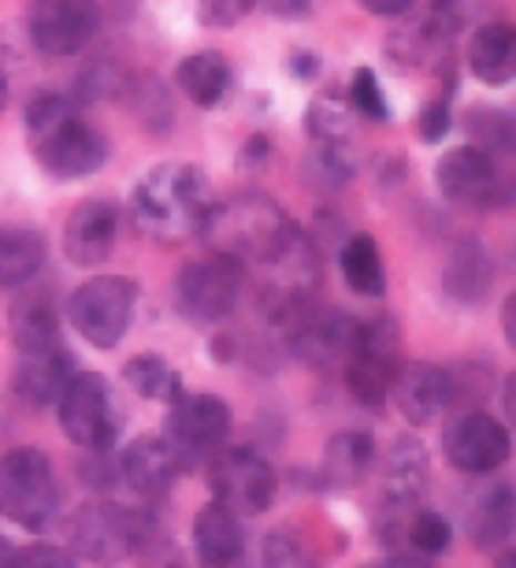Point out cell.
<instances>
[{
    "label": "cell",
    "mask_w": 516,
    "mask_h": 568,
    "mask_svg": "<svg viewBox=\"0 0 516 568\" xmlns=\"http://www.w3.org/2000/svg\"><path fill=\"white\" fill-rule=\"evenodd\" d=\"M212 212L209 175L190 160H164L138 179L131 194V216L138 234L160 245L198 239Z\"/></svg>",
    "instance_id": "obj_1"
},
{
    "label": "cell",
    "mask_w": 516,
    "mask_h": 568,
    "mask_svg": "<svg viewBox=\"0 0 516 568\" xmlns=\"http://www.w3.org/2000/svg\"><path fill=\"white\" fill-rule=\"evenodd\" d=\"M30 153L57 182L90 179L109 160V142L85 120L82 109L60 93H41L27 109Z\"/></svg>",
    "instance_id": "obj_2"
},
{
    "label": "cell",
    "mask_w": 516,
    "mask_h": 568,
    "mask_svg": "<svg viewBox=\"0 0 516 568\" xmlns=\"http://www.w3.org/2000/svg\"><path fill=\"white\" fill-rule=\"evenodd\" d=\"M301 227L264 194H239L223 205H212L201 227V239L212 253L231 256L242 267H261L294 239Z\"/></svg>",
    "instance_id": "obj_3"
},
{
    "label": "cell",
    "mask_w": 516,
    "mask_h": 568,
    "mask_svg": "<svg viewBox=\"0 0 516 568\" xmlns=\"http://www.w3.org/2000/svg\"><path fill=\"white\" fill-rule=\"evenodd\" d=\"M68 550L93 565H120L160 531L153 509H131L115 501H85L63 524Z\"/></svg>",
    "instance_id": "obj_4"
},
{
    "label": "cell",
    "mask_w": 516,
    "mask_h": 568,
    "mask_svg": "<svg viewBox=\"0 0 516 568\" xmlns=\"http://www.w3.org/2000/svg\"><path fill=\"white\" fill-rule=\"evenodd\" d=\"M60 513V479L45 449L16 446L0 457V517L23 531H41Z\"/></svg>",
    "instance_id": "obj_5"
},
{
    "label": "cell",
    "mask_w": 516,
    "mask_h": 568,
    "mask_svg": "<svg viewBox=\"0 0 516 568\" xmlns=\"http://www.w3.org/2000/svg\"><path fill=\"white\" fill-rule=\"evenodd\" d=\"M435 186L449 205L465 212H498L516 201V179L505 160L476 145L446 149L435 164Z\"/></svg>",
    "instance_id": "obj_6"
},
{
    "label": "cell",
    "mask_w": 516,
    "mask_h": 568,
    "mask_svg": "<svg viewBox=\"0 0 516 568\" xmlns=\"http://www.w3.org/2000/svg\"><path fill=\"white\" fill-rule=\"evenodd\" d=\"M57 420L60 432L71 438L85 454L112 449L123 432V409L115 398L109 375L101 372H74L68 387L57 398Z\"/></svg>",
    "instance_id": "obj_7"
},
{
    "label": "cell",
    "mask_w": 516,
    "mask_h": 568,
    "mask_svg": "<svg viewBox=\"0 0 516 568\" xmlns=\"http://www.w3.org/2000/svg\"><path fill=\"white\" fill-rule=\"evenodd\" d=\"M231 405L216 394H186L182 390L168 405V420L160 438L168 443L171 457L179 460L182 471L204 468L212 454H220L231 438Z\"/></svg>",
    "instance_id": "obj_8"
},
{
    "label": "cell",
    "mask_w": 516,
    "mask_h": 568,
    "mask_svg": "<svg viewBox=\"0 0 516 568\" xmlns=\"http://www.w3.org/2000/svg\"><path fill=\"white\" fill-rule=\"evenodd\" d=\"M138 283L131 275H90L68 297V320L97 349H115L127 338L138 308Z\"/></svg>",
    "instance_id": "obj_9"
},
{
    "label": "cell",
    "mask_w": 516,
    "mask_h": 568,
    "mask_svg": "<svg viewBox=\"0 0 516 568\" xmlns=\"http://www.w3.org/2000/svg\"><path fill=\"white\" fill-rule=\"evenodd\" d=\"M204 479H209L212 501L239 513L242 520L261 517L264 509H272L279 495V476L272 460L253 446H223L204 465Z\"/></svg>",
    "instance_id": "obj_10"
},
{
    "label": "cell",
    "mask_w": 516,
    "mask_h": 568,
    "mask_svg": "<svg viewBox=\"0 0 516 568\" xmlns=\"http://www.w3.org/2000/svg\"><path fill=\"white\" fill-rule=\"evenodd\" d=\"M242 297V264L231 256L209 253L190 261L175 275V308L182 320L198 327H212L239 308Z\"/></svg>",
    "instance_id": "obj_11"
},
{
    "label": "cell",
    "mask_w": 516,
    "mask_h": 568,
    "mask_svg": "<svg viewBox=\"0 0 516 568\" xmlns=\"http://www.w3.org/2000/svg\"><path fill=\"white\" fill-rule=\"evenodd\" d=\"M397 368H402V335H397L394 320L380 316L361 324V342L346 361V368H342L353 398L368 405V409H380L391 398Z\"/></svg>",
    "instance_id": "obj_12"
},
{
    "label": "cell",
    "mask_w": 516,
    "mask_h": 568,
    "mask_svg": "<svg viewBox=\"0 0 516 568\" xmlns=\"http://www.w3.org/2000/svg\"><path fill=\"white\" fill-rule=\"evenodd\" d=\"M101 30L97 0H30L27 34L34 49L49 60H68L90 49Z\"/></svg>",
    "instance_id": "obj_13"
},
{
    "label": "cell",
    "mask_w": 516,
    "mask_h": 568,
    "mask_svg": "<svg viewBox=\"0 0 516 568\" xmlns=\"http://www.w3.org/2000/svg\"><path fill=\"white\" fill-rule=\"evenodd\" d=\"M443 449L449 465L465 471V476H494L513 457V432L498 416L465 409L446 424Z\"/></svg>",
    "instance_id": "obj_14"
},
{
    "label": "cell",
    "mask_w": 516,
    "mask_h": 568,
    "mask_svg": "<svg viewBox=\"0 0 516 568\" xmlns=\"http://www.w3.org/2000/svg\"><path fill=\"white\" fill-rule=\"evenodd\" d=\"M290 331V353L316 372H342L361 342V324L342 308H305Z\"/></svg>",
    "instance_id": "obj_15"
},
{
    "label": "cell",
    "mask_w": 516,
    "mask_h": 568,
    "mask_svg": "<svg viewBox=\"0 0 516 568\" xmlns=\"http://www.w3.org/2000/svg\"><path fill=\"white\" fill-rule=\"evenodd\" d=\"M120 242V205L112 197H85L63 223V256L74 267L104 264Z\"/></svg>",
    "instance_id": "obj_16"
},
{
    "label": "cell",
    "mask_w": 516,
    "mask_h": 568,
    "mask_svg": "<svg viewBox=\"0 0 516 568\" xmlns=\"http://www.w3.org/2000/svg\"><path fill=\"white\" fill-rule=\"evenodd\" d=\"M513 531H516V484L502 476L483 479L465 501V535L476 550L494 554L513 539Z\"/></svg>",
    "instance_id": "obj_17"
},
{
    "label": "cell",
    "mask_w": 516,
    "mask_h": 568,
    "mask_svg": "<svg viewBox=\"0 0 516 568\" xmlns=\"http://www.w3.org/2000/svg\"><path fill=\"white\" fill-rule=\"evenodd\" d=\"M394 405L413 427H427L454 405V390H449V372L438 368L432 361H402L391 390Z\"/></svg>",
    "instance_id": "obj_18"
},
{
    "label": "cell",
    "mask_w": 516,
    "mask_h": 568,
    "mask_svg": "<svg viewBox=\"0 0 516 568\" xmlns=\"http://www.w3.org/2000/svg\"><path fill=\"white\" fill-rule=\"evenodd\" d=\"M182 468L171 457L168 443L160 435H142L120 454V484H127L138 498L156 506L171 495V487L179 484Z\"/></svg>",
    "instance_id": "obj_19"
},
{
    "label": "cell",
    "mask_w": 516,
    "mask_h": 568,
    "mask_svg": "<svg viewBox=\"0 0 516 568\" xmlns=\"http://www.w3.org/2000/svg\"><path fill=\"white\" fill-rule=\"evenodd\" d=\"M190 539H193V557H198L204 568H242L245 546H250L242 517L216 506V501L198 509Z\"/></svg>",
    "instance_id": "obj_20"
},
{
    "label": "cell",
    "mask_w": 516,
    "mask_h": 568,
    "mask_svg": "<svg viewBox=\"0 0 516 568\" xmlns=\"http://www.w3.org/2000/svg\"><path fill=\"white\" fill-rule=\"evenodd\" d=\"M432 487V457L421 438L402 435L386 449L383 465V498L391 509H416Z\"/></svg>",
    "instance_id": "obj_21"
},
{
    "label": "cell",
    "mask_w": 516,
    "mask_h": 568,
    "mask_svg": "<svg viewBox=\"0 0 516 568\" xmlns=\"http://www.w3.org/2000/svg\"><path fill=\"white\" fill-rule=\"evenodd\" d=\"M494 286V256L479 239H457L443 267V291L457 305H483Z\"/></svg>",
    "instance_id": "obj_22"
},
{
    "label": "cell",
    "mask_w": 516,
    "mask_h": 568,
    "mask_svg": "<svg viewBox=\"0 0 516 568\" xmlns=\"http://www.w3.org/2000/svg\"><path fill=\"white\" fill-rule=\"evenodd\" d=\"M8 335H12L19 353H38L63 346L60 308L49 291H27L19 294L8 308Z\"/></svg>",
    "instance_id": "obj_23"
},
{
    "label": "cell",
    "mask_w": 516,
    "mask_h": 568,
    "mask_svg": "<svg viewBox=\"0 0 516 568\" xmlns=\"http://www.w3.org/2000/svg\"><path fill=\"white\" fill-rule=\"evenodd\" d=\"M74 375V357L68 346H52L38 353H19L16 364V394L30 405H57L60 390Z\"/></svg>",
    "instance_id": "obj_24"
},
{
    "label": "cell",
    "mask_w": 516,
    "mask_h": 568,
    "mask_svg": "<svg viewBox=\"0 0 516 568\" xmlns=\"http://www.w3.org/2000/svg\"><path fill=\"white\" fill-rule=\"evenodd\" d=\"M231 82H234L231 60L216 49L190 52L175 68V90L190 104H198V109H216V104L227 98Z\"/></svg>",
    "instance_id": "obj_25"
},
{
    "label": "cell",
    "mask_w": 516,
    "mask_h": 568,
    "mask_svg": "<svg viewBox=\"0 0 516 568\" xmlns=\"http://www.w3.org/2000/svg\"><path fill=\"white\" fill-rule=\"evenodd\" d=\"M468 71L487 85L516 82V23H487L468 41Z\"/></svg>",
    "instance_id": "obj_26"
},
{
    "label": "cell",
    "mask_w": 516,
    "mask_h": 568,
    "mask_svg": "<svg viewBox=\"0 0 516 568\" xmlns=\"http://www.w3.org/2000/svg\"><path fill=\"white\" fill-rule=\"evenodd\" d=\"M386 57L397 71H435L449 57V30L435 19L405 27L386 41Z\"/></svg>",
    "instance_id": "obj_27"
},
{
    "label": "cell",
    "mask_w": 516,
    "mask_h": 568,
    "mask_svg": "<svg viewBox=\"0 0 516 568\" xmlns=\"http://www.w3.org/2000/svg\"><path fill=\"white\" fill-rule=\"evenodd\" d=\"M375 465V443L368 432H338L327 438L320 460V484L324 487H357Z\"/></svg>",
    "instance_id": "obj_28"
},
{
    "label": "cell",
    "mask_w": 516,
    "mask_h": 568,
    "mask_svg": "<svg viewBox=\"0 0 516 568\" xmlns=\"http://www.w3.org/2000/svg\"><path fill=\"white\" fill-rule=\"evenodd\" d=\"M49 242L30 227H0V291H19L45 267Z\"/></svg>",
    "instance_id": "obj_29"
},
{
    "label": "cell",
    "mask_w": 516,
    "mask_h": 568,
    "mask_svg": "<svg viewBox=\"0 0 516 568\" xmlns=\"http://www.w3.org/2000/svg\"><path fill=\"white\" fill-rule=\"evenodd\" d=\"M338 267L346 286L357 297H383L386 294V267H383V253L380 242L372 239L368 231L346 234L338 250Z\"/></svg>",
    "instance_id": "obj_30"
},
{
    "label": "cell",
    "mask_w": 516,
    "mask_h": 568,
    "mask_svg": "<svg viewBox=\"0 0 516 568\" xmlns=\"http://www.w3.org/2000/svg\"><path fill=\"white\" fill-rule=\"evenodd\" d=\"M123 383L138 398L171 405L182 394V375L160 357V353H138L123 364Z\"/></svg>",
    "instance_id": "obj_31"
},
{
    "label": "cell",
    "mask_w": 516,
    "mask_h": 568,
    "mask_svg": "<svg viewBox=\"0 0 516 568\" xmlns=\"http://www.w3.org/2000/svg\"><path fill=\"white\" fill-rule=\"evenodd\" d=\"M468 134L476 138V149L505 160L516 153V115L498 104H479L468 112Z\"/></svg>",
    "instance_id": "obj_32"
},
{
    "label": "cell",
    "mask_w": 516,
    "mask_h": 568,
    "mask_svg": "<svg viewBox=\"0 0 516 568\" xmlns=\"http://www.w3.org/2000/svg\"><path fill=\"white\" fill-rule=\"evenodd\" d=\"M261 565L264 568H324V557L297 528H272L261 542Z\"/></svg>",
    "instance_id": "obj_33"
},
{
    "label": "cell",
    "mask_w": 516,
    "mask_h": 568,
    "mask_svg": "<svg viewBox=\"0 0 516 568\" xmlns=\"http://www.w3.org/2000/svg\"><path fill=\"white\" fill-rule=\"evenodd\" d=\"M350 123H353V109L346 101L331 98H313V104L305 109V131L316 145H338L350 142Z\"/></svg>",
    "instance_id": "obj_34"
},
{
    "label": "cell",
    "mask_w": 516,
    "mask_h": 568,
    "mask_svg": "<svg viewBox=\"0 0 516 568\" xmlns=\"http://www.w3.org/2000/svg\"><path fill=\"white\" fill-rule=\"evenodd\" d=\"M405 535H408V546L424 557L446 554L449 542H454V528H449V520L435 509H416L405 524Z\"/></svg>",
    "instance_id": "obj_35"
},
{
    "label": "cell",
    "mask_w": 516,
    "mask_h": 568,
    "mask_svg": "<svg viewBox=\"0 0 516 568\" xmlns=\"http://www.w3.org/2000/svg\"><path fill=\"white\" fill-rule=\"evenodd\" d=\"M350 109L353 115H364L372 123H386L391 120V104L383 98V85H380V74L372 68H357L350 79Z\"/></svg>",
    "instance_id": "obj_36"
},
{
    "label": "cell",
    "mask_w": 516,
    "mask_h": 568,
    "mask_svg": "<svg viewBox=\"0 0 516 568\" xmlns=\"http://www.w3.org/2000/svg\"><path fill=\"white\" fill-rule=\"evenodd\" d=\"M131 101H134L138 120H142L153 134H164L171 126V93L160 85V79H153V74L142 82H134Z\"/></svg>",
    "instance_id": "obj_37"
},
{
    "label": "cell",
    "mask_w": 516,
    "mask_h": 568,
    "mask_svg": "<svg viewBox=\"0 0 516 568\" xmlns=\"http://www.w3.org/2000/svg\"><path fill=\"white\" fill-rule=\"evenodd\" d=\"M256 4H261V0H198V23L209 30H231V27H239Z\"/></svg>",
    "instance_id": "obj_38"
},
{
    "label": "cell",
    "mask_w": 516,
    "mask_h": 568,
    "mask_svg": "<svg viewBox=\"0 0 516 568\" xmlns=\"http://www.w3.org/2000/svg\"><path fill=\"white\" fill-rule=\"evenodd\" d=\"M8 568H79V565H74V554L63 550V546L30 542V546H23V550H12Z\"/></svg>",
    "instance_id": "obj_39"
},
{
    "label": "cell",
    "mask_w": 516,
    "mask_h": 568,
    "mask_svg": "<svg viewBox=\"0 0 516 568\" xmlns=\"http://www.w3.org/2000/svg\"><path fill=\"white\" fill-rule=\"evenodd\" d=\"M449 126H454V112H449L446 98L427 101L421 109V115H416V134H421V142H427V145L443 142V138L449 134Z\"/></svg>",
    "instance_id": "obj_40"
},
{
    "label": "cell",
    "mask_w": 516,
    "mask_h": 568,
    "mask_svg": "<svg viewBox=\"0 0 516 568\" xmlns=\"http://www.w3.org/2000/svg\"><path fill=\"white\" fill-rule=\"evenodd\" d=\"M134 557H138V568H186V557H182L179 546L168 539L164 528H160Z\"/></svg>",
    "instance_id": "obj_41"
},
{
    "label": "cell",
    "mask_w": 516,
    "mask_h": 568,
    "mask_svg": "<svg viewBox=\"0 0 516 568\" xmlns=\"http://www.w3.org/2000/svg\"><path fill=\"white\" fill-rule=\"evenodd\" d=\"M261 8L275 19H305L316 12V0H261Z\"/></svg>",
    "instance_id": "obj_42"
},
{
    "label": "cell",
    "mask_w": 516,
    "mask_h": 568,
    "mask_svg": "<svg viewBox=\"0 0 516 568\" xmlns=\"http://www.w3.org/2000/svg\"><path fill=\"white\" fill-rule=\"evenodd\" d=\"M368 16H380V19H402L416 8V0H357Z\"/></svg>",
    "instance_id": "obj_43"
},
{
    "label": "cell",
    "mask_w": 516,
    "mask_h": 568,
    "mask_svg": "<svg viewBox=\"0 0 516 568\" xmlns=\"http://www.w3.org/2000/svg\"><path fill=\"white\" fill-rule=\"evenodd\" d=\"M502 416H505V427L516 435V372L505 375V383H502Z\"/></svg>",
    "instance_id": "obj_44"
},
{
    "label": "cell",
    "mask_w": 516,
    "mask_h": 568,
    "mask_svg": "<svg viewBox=\"0 0 516 568\" xmlns=\"http://www.w3.org/2000/svg\"><path fill=\"white\" fill-rule=\"evenodd\" d=\"M364 568H438L432 565L427 557H408V554H394V557H383V561H372Z\"/></svg>",
    "instance_id": "obj_45"
},
{
    "label": "cell",
    "mask_w": 516,
    "mask_h": 568,
    "mask_svg": "<svg viewBox=\"0 0 516 568\" xmlns=\"http://www.w3.org/2000/svg\"><path fill=\"white\" fill-rule=\"evenodd\" d=\"M502 335L516 349V291L505 297V305H502Z\"/></svg>",
    "instance_id": "obj_46"
},
{
    "label": "cell",
    "mask_w": 516,
    "mask_h": 568,
    "mask_svg": "<svg viewBox=\"0 0 516 568\" xmlns=\"http://www.w3.org/2000/svg\"><path fill=\"white\" fill-rule=\"evenodd\" d=\"M316 71H320V63H316L313 52H297V57H294V74H305V79H308V74H316Z\"/></svg>",
    "instance_id": "obj_47"
},
{
    "label": "cell",
    "mask_w": 516,
    "mask_h": 568,
    "mask_svg": "<svg viewBox=\"0 0 516 568\" xmlns=\"http://www.w3.org/2000/svg\"><path fill=\"white\" fill-rule=\"evenodd\" d=\"M8 557H12V546L0 539V568H8Z\"/></svg>",
    "instance_id": "obj_48"
},
{
    "label": "cell",
    "mask_w": 516,
    "mask_h": 568,
    "mask_svg": "<svg viewBox=\"0 0 516 568\" xmlns=\"http://www.w3.org/2000/svg\"><path fill=\"white\" fill-rule=\"evenodd\" d=\"M4 104H8V82H4V74H0V112H4Z\"/></svg>",
    "instance_id": "obj_49"
},
{
    "label": "cell",
    "mask_w": 516,
    "mask_h": 568,
    "mask_svg": "<svg viewBox=\"0 0 516 568\" xmlns=\"http://www.w3.org/2000/svg\"><path fill=\"white\" fill-rule=\"evenodd\" d=\"M435 4H438V8H449V4H454V0H435Z\"/></svg>",
    "instance_id": "obj_50"
},
{
    "label": "cell",
    "mask_w": 516,
    "mask_h": 568,
    "mask_svg": "<svg viewBox=\"0 0 516 568\" xmlns=\"http://www.w3.org/2000/svg\"><path fill=\"white\" fill-rule=\"evenodd\" d=\"M97 568H112V565H97Z\"/></svg>",
    "instance_id": "obj_51"
}]
</instances>
